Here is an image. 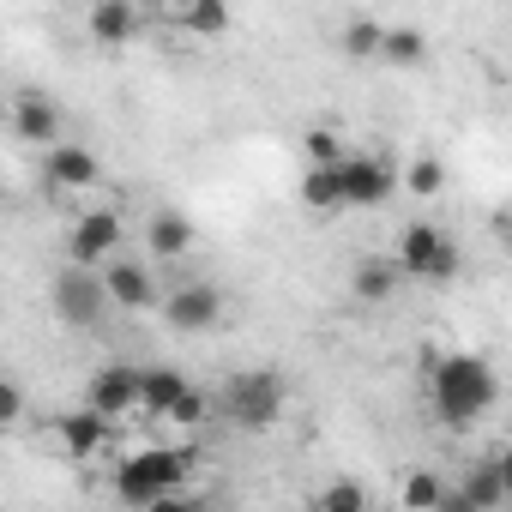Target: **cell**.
Returning a JSON list of instances; mask_svg holds the SVG:
<instances>
[{
  "mask_svg": "<svg viewBox=\"0 0 512 512\" xmlns=\"http://www.w3.org/2000/svg\"><path fill=\"white\" fill-rule=\"evenodd\" d=\"M494 398H500V380H494V368L482 356H440L428 368V404H434V416L446 428L482 422L494 410Z\"/></svg>",
  "mask_w": 512,
  "mask_h": 512,
  "instance_id": "6da1fadb",
  "label": "cell"
},
{
  "mask_svg": "<svg viewBox=\"0 0 512 512\" xmlns=\"http://www.w3.org/2000/svg\"><path fill=\"white\" fill-rule=\"evenodd\" d=\"M181 482H187V452H175V446H139V452L121 458V470H115V494H121V506H133V512H145V506L181 494Z\"/></svg>",
  "mask_w": 512,
  "mask_h": 512,
  "instance_id": "7a4b0ae2",
  "label": "cell"
},
{
  "mask_svg": "<svg viewBox=\"0 0 512 512\" xmlns=\"http://www.w3.org/2000/svg\"><path fill=\"white\" fill-rule=\"evenodd\" d=\"M284 404H290V386H284V374H272V368H241V374H229L223 392H217V410H223L235 428H247V434L272 428V422L284 416Z\"/></svg>",
  "mask_w": 512,
  "mask_h": 512,
  "instance_id": "3957f363",
  "label": "cell"
},
{
  "mask_svg": "<svg viewBox=\"0 0 512 512\" xmlns=\"http://www.w3.org/2000/svg\"><path fill=\"white\" fill-rule=\"evenodd\" d=\"M398 266L416 284H452L458 266H464V253H458L452 229H440V223H404V235H398Z\"/></svg>",
  "mask_w": 512,
  "mask_h": 512,
  "instance_id": "277c9868",
  "label": "cell"
},
{
  "mask_svg": "<svg viewBox=\"0 0 512 512\" xmlns=\"http://www.w3.org/2000/svg\"><path fill=\"white\" fill-rule=\"evenodd\" d=\"M49 302H55V314H61L67 326H79V332L103 326V314L115 308V302H109L103 272H85V266H67V272L49 284Z\"/></svg>",
  "mask_w": 512,
  "mask_h": 512,
  "instance_id": "5b68a950",
  "label": "cell"
},
{
  "mask_svg": "<svg viewBox=\"0 0 512 512\" xmlns=\"http://www.w3.org/2000/svg\"><path fill=\"white\" fill-rule=\"evenodd\" d=\"M121 217L115 211H85L79 223H73V235H67V266H85V272H97V266H115V247H121Z\"/></svg>",
  "mask_w": 512,
  "mask_h": 512,
  "instance_id": "8992f818",
  "label": "cell"
},
{
  "mask_svg": "<svg viewBox=\"0 0 512 512\" xmlns=\"http://www.w3.org/2000/svg\"><path fill=\"white\" fill-rule=\"evenodd\" d=\"M338 175H344V211H374V205H386L404 187L386 157H356V151H350V163Z\"/></svg>",
  "mask_w": 512,
  "mask_h": 512,
  "instance_id": "52a82bcc",
  "label": "cell"
},
{
  "mask_svg": "<svg viewBox=\"0 0 512 512\" xmlns=\"http://www.w3.org/2000/svg\"><path fill=\"white\" fill-rule=\"evenodd\" d=\"M85 410H97V416H109V422L133 416V410H139V368H127V362L91 368V380H85Z\"/></svg>",
  "mask_w": 512,
  "mask_h": 512,
  "instance_id": "ba28073f",
  "label": "cell"
},
{
  "mask_svg": "<svg viewBox=\"0 0 512 512\" xmlns=\"http://www.w3.org/2000/svg\"><path fill=\"white\" fill-rule=\"evenodd\" d=\"M163 320H169L175 332L199 338V332H211V326L223 320V290H217V284H175V290L163 296Z\"/></svg>",
  "mask_w": 512,
  "mask_h": 512,
  "instance_id": "9c48e42d",
  "label": "cell"
},
{
  "mask_svg": "<svg viewBox=\"0 0 512 512\" xmlns=\"http://www.w3.org/2000/svg\"><path fill=\"white\" fill-rule=\"evenodd\" d=\"M43 175H49V187L55 193H91L97 181H103V163H97V151L91 145H55V151H43Z\"/></svg>",
  "mask_w": 512,
  "mask_h": 512,
  "instance_id": "30bf717a",
  "label": "cell"
},
{
  "mask_svg": "<svg viewBox=\"0 0 512 512\" xmlns=\"http://www.w3.org/2000/svg\"><path fill=\"white\" fill-rule=\"evenodd\" d=\"M103 284H109V302L127 308V314H151V308L163 302L157 278H151L139 260H115V266H103Z\"/></svg>",
  "mask_w": 512,
  "mask_h": 512,
  "instance_id": "8fae6325",
  "label": "cell"
},
{
  "mask_svg": "<svg viewBox=\"0 0 512 512\" xmlns=\"http://www.w3.org/2000/svg\"><path fill=\"white\" fill-rule=\"evenodd\" d=\"M13 133H19L25 145L55 151V145H61V109H55L43 91H19V97H13Z\"/></svg>",
  "mask_w": 512,
  "mask_h": 512,
  "instance_id": "7c38bea8",
  "label": "cell"
},
{
  "mask_svg": "<svg viewBox=\"0 0 512 512\" xmlns=\"http://www.w3.org/2000/svg\"><path fill=\"white\" fill-rule=\"evenodd\" d=\"M85 31H91L97 43L121 49V43H133V37L145 31V13L133 7V0H97V7L85 13Z\"/></svg>",
  "mask_w": 512,
  "mask_h": 512,
  "instance_id": "4fadbf2b",
  "label": "cell"
},
{
  "mask_svg": "<svg viewBox=\"0 0 512 512\" xmlns=\"http://www.w3.org/2000/svg\"><path fill=\"white\" fill-rule=\"evenodd\" d=\"M55 434H61V446H67L73 458H97V452H103V446L115 440V422L79 404L73 416H61V422H55Z\"/></svg>",
  "mask_w": 512,
  "mask_h": 512,
  "instance_id": "5bb4252c",
  "label": "cell"
},
{
  "mask_svg": "<svg viewBox=\"0 0 512 512\" xmlns=\"http://www.w3.org/2000/svg\"><path fill=\"white\" fill-rule=\"evenodd\" d=\"M193 380L181 374V368H169V362H151V368H139V410L145 416H169L175 404H181V392H187Z\"/></svg>",
  "mask_w": 512,
  "mask_h": 512,
  "instance_id": "9a60e30c",
  "label": "cell"
},
{
  "mask_svg": "<svg viewBox=\"0 0 512 512\" xmlns=\"http://www.w3.org/2000/svg\"><path fill=\"white\" fill-rule=\"evenodd\" d=\"M398 284H404V266H398V260H386V253H374V260H362V266L350 272V290H356V302H368V308L392 302V296H398Z\"/></svg>",
  "mask_w": 512,
  "mask_h": 512,
  "instance_id": "2e32d148",
  "label": "cell"
},
{
  "mask_svg": "<svg viewBox=\"0 0 512 512\" xmlns=\"http://www.w3.org/2000/svg\"><path fill=\"white\" fill-rule=\"evenodd\" d=\"M464 500H476L482 512H500L506 500H512V488H506V476H500V458H482V464H470L458 482H452Z\"/></svg>",
  "mask_w": 512,
  "mask_h": 512,
  "instance_id": "e0dca14e",
  "label": "cell"
},
{
  "mask_svg": "<svg viewBox=\"0 0 512 512\" xmlns=\"http://www.w3.org/2000/svg\"><path fill=\"white\" fill-rule=\"evenodd\" d=\"M145 247H151V260H181V253H193V217L157 211L145 223Z\"/></svg>",
  "mask_w": 512,
  "mask_h": 512,
  "instance_id": "ac0fdd59",
  "label": "cell"
},
{
  "mask_svg": "<svg viewBox=\"0 0 512 512\" xmlns=\"http://www.w3.org/2000/svg\"><path fill=\"white\" fill-rule=\"evenodd\" d=\"M446 494H452V482H446L440 470H410V476L398 482V506H404V512H440Z\"/></svg>",
  "mask_w": 512,
  "mask_h": 512,
  "instance_id": "d6986e66",
  "label": "cell"
},
{
  "mask_svg": "<svg viewBox=\"0 0 512 512\" xmlns=\"http://www.w3.org/2000/svg\"><path fill=\"white\" fill-rule=\"evenodd\" d=\"M380 61H392V67H422V61H428V37H422L416 25H386Z\"/></svg>",
  "mask_w": 512,
  "mask_h": 512,
  "instance_id": "ffe728a7",
  "label": "cell"
},
{
  "mask_svg": "<svg viewBox=\"0 0 512 512\" xmlns=\"http://www.w3.org/2000/svg\"><path fill=\"white\" fill-rule=\"evenodd\" d=\"M302 205L308 211H344V175L338 169H308L302 175Z\"/></svg>",
  "mask_w": 512,
  "mask_h": 512,
  "instance_id": "44dd1931",
  "label": "cell"
},
{
  "mask_svg": "<svg viewBox=\"0 0 512 512\" xmlns=\"http://www.w3.org/2000/svg\"><path fill=\"white\" fill-rule=\"evenodd\" d=\"M338 49H344L350 61H374V55L386 49V25H374V19H350V25L338 31Z\"/></svg>",
  "mask_w": 512,
  "mask_h": 512,
  "instance_id": "7402d4cb",
  "label": "cell"
},
{
  "mask_svg": "<svg viewBox=\"0 0 512 512\" xmlns=\"http://www.w3.org/2000/svg\"><path fill=\"white\" fill-rule=\"evenodd\" d=\"M314 512H374V506H368V488H362L356 476H338V482H326V488H320Z\"/></svg>",
  "mask_w": 512,
  "mask_h": 512,
  "instance_id": "603a6c76",
  "label": "cell"
},
{
  "mask_svg": "<svg viewBox=\"0 0 512 512\" xmlns=\"http://www.w3.org/2000/svg\"><path fill=\"white\" fill-rule=\"evenodd\" d=\"M187 37H223L229 31V7H217V0H193V7L175 13Z\"/></svg>",
  "mask_w": 512,
  "mask_h": 512,
  "instance_id": "cb8c5ba5",
  "label": "cell"
},
{
  "mask_svg": "<svg viewBox=\"0 0 512 512\" xmlns=\"http://www.w3.org/2000/svg\"><path fill=\"white\" fill-rule=\"evenodd\" d=\"M302 151H308V169H344V163H350V151H344V139H338L332 127H314V133L302 139Z\"/></svg>",
  "mask_w": 512,
  "mask_h": 512,
  "instance_id": "d4e9b609",
  "label": "cell"
},
{
  "mask_svg": "<svg viewBox=\"0 0 512 512\" xmlns=\"http://www.w3.org/2000/svg\"><path fill=\"white\" fill-rule=\"evenodd\" d=\"M440 187H446V163H440V157H416V163L404 169V193H410V199H434Z\"/></svg>",
  "mask_w": 512,
  "mask_h": 512,
  "instance_id": "484cf974",
  "label": "cell"
},
{
  "mask_svg": "<svg viewBox=\"0 0 512 512\" xmlns=\"http://www.w3.org/2000/svg\"><path fill=\"white\" fill-rule=\"evenodd\" d=\"M205 416H211V398H205L199 386H187V392H181V404H175V410H169L163 422H175V428H187V434H193V428H199Z\"/></svg>",
  "mask_w": 512,
  "mask_h": 512,
  "instance_id": "4316f807",
  "label": "cell"
},
{
  "mask_svg": "<svg viewBox=\"0 0 512 512\" xmlns=\"http://www.w3.org/2000/svg\"><path fill=\"white\" fill-rule=\"evenodd\" d=\"M0 422H7V428L25 422V386L19 380H0Z\"/></svg>",
  "mask_w": 512,
  "mask_h": 512,
  "instance_id": "83f0119b",
  "label": "cell"
},
{
  "mask_svg": "<svg viewBox=\"0 0 512 512\" xmlns=\"http://www.w3.org/2000/svg\"><path fill=\"white\" fill-rule=\"evenodd\" d=\"M145 512H211V506L193 500V494H169V500H157V506H145Z\"/></svg>",
  "mask_w": 512,
  "mask_h": 512,
  "instance_id": "f1b7e54d",
  "label": "cell"
},
{
  "mask_svg": "<svg viewBox=\"0 0 512 512\" xmlns=\"http://www.w3.org/2000/svg\"><path fill=\"white\" fill-rule=\"evenodd\" d=\"M440 512H482V506H476V500H464V494H458V488H452V494H446V506H440Z\"/></svg>",
  "mask_w": 512,
  "mask_h": 512,
  "instance_id": "f546056e",
  "label": "cell"
},
{
  "mask_svg": "<svg viewBox=\"0 0 512 512\" xmlns=\"http://www.w3.org/2000/svg\"><path fill=\"white\" fill-rule=\"evenodd\" d=\"M500 476H506V488H512V446L500 452Z\"/></svg>",
  "mask_w": 512,
  "mask_h": 512,
  "instance_id": "4dcf8cb0",
  "label": "cell"
},
{
  "mask_svg": "<svg viewBox=\"0 0 512 512\" xmlns=\"http://www.w3.org/2000/svg\"><path fill=\"white\" fill-rule=\"evenodd\" d=\"M506 241H512V229H506Z\"/></svg>",
  "mask_w": 512,
  "mask_h": 512,
  "instance_id": "1f68e13d",
  "label": "cell"
}]
</instances>
